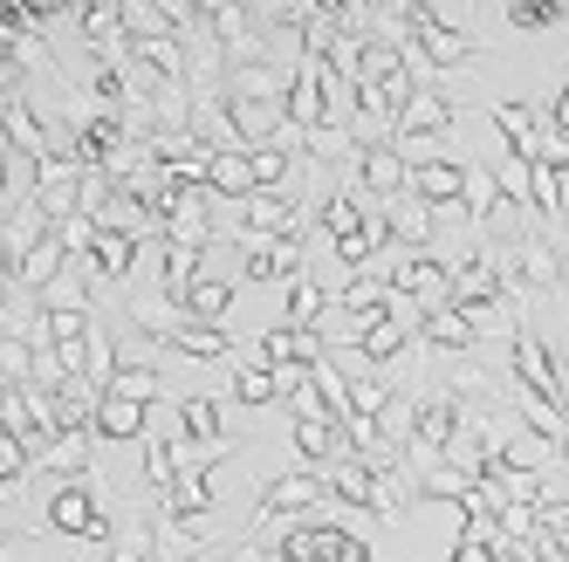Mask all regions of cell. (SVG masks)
Segmentation results:
<instances>
[{"mask_svg": "<svg viewBox=\"0 0 569 562\" xmlns=\"http://www.w3.org/2000/svg\"><path fill=\"white\" fill-rule=\"evenodd\" d=\"M49 521H56V529H76V535H110L103 514H97V501H90V488H62L56 508H49Z\"/></svg>", "mask_w": 569, "mask_h": 562, "instance_id": "1", "label": "cell"}, {"mask_svg": "<svg viewBox=\"0 0 569 562\" xmlns=\"http://www.w3.org/2000/svg\"><path fill=\"white\" fill-rule=\"evenodd\" d=\"M138 398H117V391H103V412H97V432H110V439H131L138 432Z\"/></svg>", "mask_w": 569, "mask_h": 562, "instance_id": "2", "label": "cell"}, {"mask_svg": "<svg viewBox=\"0 0 569 562\" xmlns=\"http://www.w3.org/2000/svg\"><path fill=\"white\" fill-rule=\"evenodd\" d=\"M419 192L439 199V207H453V199L467 192V172L460 165H419Z\"/></svg>", "mask_w": 569, "mask_h": 562, "instance_id": "3", "label": "cell"}, {"mask_svg": "<svg viewBox=\"0 0 569 562\" xmlns=\"http://www.w3.org/2000/svg\"><path fill=\"white\" fill-rule=\"evenodd\" d=\"M296 268V240H261V248L248 254V274L268 281V274H289Z\"/></svg>", "mask_w": 569, "mask_h": 562, "instance_id": "4", "label": "cell"}, {"mask_svg": "<svg viewBox=\"0 0 569 562\" xmlns=\"http://www.w3.org/2000/svg\"><path fill=\"white\" fill-rule=\"evenodd\" d=\"M90 268H97V274H124V268H131V233H97Z\"/></svg>", "mask_w": 569, "mask_h": 562, "instance_id": "5", "label": "cell"}, {"mask_svg": "<svg viewBox=\"0 0 569 562\" xmlns=\"http://www.w3.org/2000/svg\"><path fill=\"white\" fill-rule=\"evenodd\" d=\"M419 42H426L432 62H467V42H460L453 28H439V21H419Z\"/></svg>", "mask_w": 569, "mask_h": 562, "instance_id": "6", "label": "cell"}, {"mask_svg": "<svg viewBox=\"0 0 569 562\" xmlns=\"http://www.w3.org/2000/svg\"><path fill=\"white\" fill-rule=\"evenodd\" d=\"M227 295H233L227 281H199V289H192L186 302H192V315H199V323H213V330H220V315H227Z\"/></svg>", "mask_w": 569, "mask_h": 562, "instance_id": "7", "label": "cell"}, {"mask_svg": "<svg viewBox=\"0 0 569 562\" xmlns=\"http://www.w3.org/2000/svg\"><path fill=\"white\" fill-rule=\"evenodd\" d=\"M316 488H322L316 473H289L281 488H268V508H309V501H316Z\"/></svg>", "mask_w": 569, "mask_h": 562, "instance_id": "8", "label": "cell"}, {"mask_svg": "<svg viewBox=\"0 0 569 562\" xmlns=\"http://www.w3.org/2000/svg\"><path fill=\"white\" fill-rule=\"evenodd\" d=\"M0 110H8V131H14V144H21V151H34V158L49 151V144H42V124H34V117H28V103H14V97H8Z\"/></svg>", "mask_w": 569, "mask_h": 562, "instance_id": "9", "label": "cell"}, {"mask_svg": "<svg viewBox=\"0 0 569 562\" xmlns=\"http://www.w3.org/2000/svg\"><path fill=\"white\" fill-rule=\"evenodd\" d=\"M363 179H371L378 192L405 185V158H398V151H371V158H363Z\"/></svg>", "mask_w": 569, "mask_h": 562, "instance_id": "10", "label": "cell"}, {"mask_svg": "<svg viewBox=\"0 0 569 562\" xmlns=\"http://www.w3.org/2000/svg\"><path fill=\"white\" fill-rule=\"evenodd\" d=\"M521 378L536 384V391H556V371H549V357H542L536 337H521Z\"/></svg>", "mask_w": 569, "mask_h": 562, "instance_id": "11", "label": "cell"}, {"mask_svg": "<svg viewBox=\"0 0 569 562\" xmlns=\"http://www.w3.org/2000/svg\"><path fill=\"white\" fill-rule=\"evenodd\" d=\"M281 384H289V378H268V371H240V378H233V391L248 398V405H268V398H274Z\"/></svg>", "mask_w": 569, "mask_h": 562, "instance_id": "12", "label": "cell"}, {"mask_svg": "<svg viewBox=\"0 0 569 562\" xmlns=\"http://www.w3.org/2000/svg\"><path fill=\"white\" fill-rule=\"evenodd\" d=\"M213 419H220L213 398H192V405H186V432H192V439H213V432H220Z\"/></svg>", "mask_w": 569, "mask_h": 562, "instance_id": "13", "label": "cell"}, {"mask_svg": "<svg viewBox=\"0 0 569 562\" xmlns=\"http://www.w3.org/2000/svg\"><path fill=\"white\" fill-rule=\"evenodd\" d=\"M248 227H289V199H254V207H248Z\"/></svg>", "mask_w": 569, "mask_h": 562, "instance_id": "14", "label": "cell"}, {"mask_svg": "<svg viewBox=\"0 0 569 562\" xmlns=\"http://www.w3.org/2000/svg\"><path fill=\"white\" fill-rule=\"evenodd\" d=\"M398 337H405L398 323H378V330H363V350H371V357H391V350H398Z\"/></svg>", "mask_w": 569, "mask_h": 562, "instance_id": "15", "label": "cell"}, {"mask_svg": "<svg viewBox=\"0 0 569 562\" xmlns=\"http://www.w3.org/2000/svg\"><path fill=\"white\" fill-rule=\"evenodd\" d=\"M508 21H515V28H542V21H556V8H549V0H521Z\"/></svg>", "mask_w": 569, "mask_h": 562, "instance_id": "16", "label": "cell"}, {"mask_svg": "<svg viewBox=\"0 0 569 562\" xmlns=\"http://www.w3.org/2000/svg\"><path fill=\"white\" fill-rule=\"evenodd\" d=\"M316 309H322V289H309V281H302V289H296V323H302V330L316 323Z\"/></svg>", "mask_w": 569, "mask_h": 562, "instance_id": "17", "label": "cell"}, {"mask_svg": "<svg viewBox=\"0 0 569 562\" xmlns=\"http://www.w3.org/2000/svg\"><path fill=\"white\" fill-rule=\"evenodd\" d=\"M14 8H21V14H42V8H56V0H14Z\"/></svg>", "mask_w": 569, "mask_h": 562, "instance_id": "18", "label": "cell"}, {"mask_svg": "<svg viewBox=\"0 0 569 562\" xmlns=\"http://www.w3.org/2000/svg\"><path fill=\"white\" fill-rule=\"evenodd\" d=\"M556 124H569V97H562V103H556Z\"/></svg>", "mask_w": 569, "mask_h": 562, "instance_id": "19", "label": "cell"}, {"mask_svg": "<svg viewBox=\"0 0 569 562\" xmlns=\"http://www.w3.org/2000/svg\"><path fill=\"white\" fill-rule=\"evenodd\" d=\"M199 8H227V0H199Z\"/></svg>", "mask_w": 569, "mask_h": 562, "instance_id": "20", "label": "cell"}]
</instances>
